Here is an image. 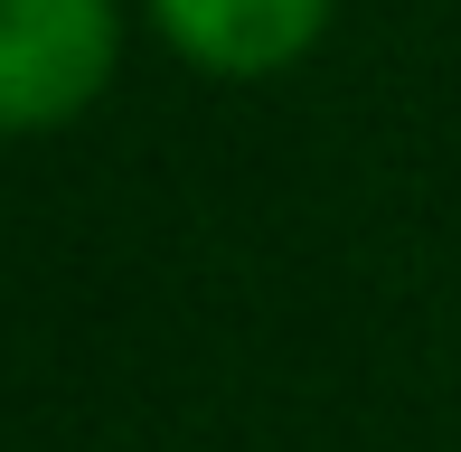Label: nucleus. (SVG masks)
Returning a JSON list of instances; mask_svg holds the SVG:
<instances>
[{
  "mask_svg": "<svg viewBox=\"0 0 461 452\" xmlns=\"http://www.w3.org/2000/svg\"><path fill=\"white\" fill-rule=\"evenodd\" d=\"M122 67L113 0H0V132H48L86 113Z\"/></svg>",
  "mask_w": 461,
  "mask_h": 452,
  "instance_id": "obj_1",
  "label": "nucleus"
},
{
  "mask_svg": "<svg viewBox=\"0 0 461 452\" xmlns=\"http://www.w3.org/2000/svg\"><path fill=\"white\" fill-rule=\"evenodd\" d=\"M151 19L207 76H274L321 38L330 0H151Z\"/></svg>",
  "mask_w": 461,
  "mask_h": 452,
  "instance_id": "obj_2",
  "label": "nucleus"
}]
</instances>
